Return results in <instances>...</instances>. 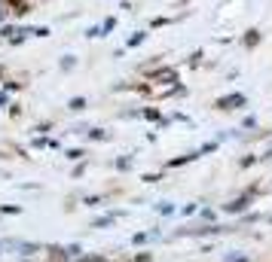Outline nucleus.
Listing matches in <instances>:
<instances>
[{
  "label": "nucleus",
  "mask_w": 272,
  "mask_h": 262,
  "mask_svg": "<svg viewBox=\"0 0 272 262\" xmlns=\"http://www.w3.org/2000/svg\"><path fill=\"white\" fill-rule=\"evenodd\" d=\"M245 104H248V101H245V95H239V92H236V95H224V98L214 101L217 110H236V107H245Z\"/></svg>",
  "instance_id": "obj_1"
},
{
  "label": "nucleus",
  "mask_w": 272,
  "mask_h": 262,
  "mask_svg": "<svg viewBox=\"0 0 272 262\" xmlns=\"http://www.w3.org/2000/svg\"><path fill=\"white\" fill-rule=\"evenodd\" d=\"M248 205H251V198H248V195H242V198L230 201V205H227V211H230V214H239V211H245Z\"/></svg>",
  "instance_id": "obj_2"
},
{
  "label": "nucleus",
  "mask_w": 272,
  "mask_h": 262,
  "mask_svg": "<svg viewBox=\"0 0 272 262\" xmlns=\"http://www.w3.org/2000/svg\"><path fill=\"white\" fill-rule=\"evenodd\" d=\"M153 76L162 79V82H178V73H175V70H156Z\"/></svg>",
  "instance_id": "obj_3"
},
{
  "label": "nucleus",
  "mask_w": 272,
  "mask_h": 262,
  "mask_svg": "<svg viewBox=\"0 0 272 262\" xmlns=\"http://www.w3.org/2000/svg\"><path fill=\"white\" fill-rule=\"evenodd\" d=\"M257 43H260V31H248V34H245V46H248V49H254Z\"/></svg>",
  "instance_id": "obj_4"
},
{
  "label": "nucleus",
  "mask_w": 272,
  "mask_h": 262,
  "mask_svg": "<svg viewBox=\"0 0 272 262\" xmlns=\"http://www.w3.org/2000/svg\"><path fill=\"white\" fill-rule=\"evenodd\" d=\"M193 159H199V153H187V156H181V159H175V162H168V165L178 168V165H187V162H193Z\"/></svg>",
  "instance_id": "obj_5"
},
{
  "label": "nucleus",
  "mask_w": 272,
  "mask_h": 262,
  "mask_svg": "<svg viewBox=\"0 0 272 262\" xmlns=\"http://www.w3.org/2000/svg\"><path fill=\"white\" fill-rule=\"evenodd\" d=\"M70 110H86V101H83V98H73V101H70Z\"/></svg>",
  "instance_id": "obj_6"
},
{
  "label": "nucleus",
  "mask_w": 272,
  "mask_h": 262,
  "mask_svg": "<svg viewBox=\"0 0 272 262\" xmlns=\"http://www.w3.org/2000/svg\"><path fill=\"white\" fill-rule=\"evenodd\" d=\"M67 159H83V150H67Z\"/></svg>",
  "instance_id": "obj_7"
},
{
  "label": "nucleus",
  "mask_w": 272,
  "mask_h": 262,
  "mask_svg": "<svg viewBox=\"0 0 272 262\" xmlns=\"http://www.w3.org/2000/svg\"><path fill=\"white\" fill-rule=\"evenodd\" d=\"M0 104H6V95H3V92H0Z\"/></svg>",
  "instance_id": "obj_8"
},
{
  "label": "nucleus",
  "mask_w": 272,
  "mask_h": 262,
  "mask_svg": "<svg viewBox=\"0 0 272 262\" xmlns=\"http://www.w3.org/2000/svg\"><path fill=\"white\" fill-rule=\"evenodd\" d=\"M266 159H272V150H266Z\"/></svg>",
  "instance_id": "obj_9"
},
{
  "label": "nucleus",
  "mask_w": 272,
  "mask_h": 262,
  "mask_svg": "<svg viewBox=\"0 0 272 262\" xmlns=\"http://www.w3.org/2000/svg\"><path fill=\"white\" fill-rule=\"evenodd\" d=\"M9 3H24V0H9Z\"/></svg>",
  "instance_id": "obj_10"
}]
</instances>
